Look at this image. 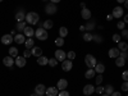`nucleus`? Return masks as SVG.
<instances>
[{"label": "nucleus", "instance_id": "obj_1", "mask_svg": "<svg viewBox=\"0 0 128 96\" xmlns=\"http://www.w3.org/2000/svg\"><path fill=\"white\" fill-rule=\"evenodd\" d=\"M38 20H40V16L36 13V12H30L26 14V22L31 26H35L38 23Z\"/></svg>", "mask_w": 128, "mask_h": 96}, {"label": "nucleus", "instance_id": "obj_2", "mask_svg": "<svg viewBox=\"0 0 128 96\" xmlns=\"http://www.w3.org/2000/svg\"><path fill=\"white\" fill-rule=\"evenodd\" d=\"M35 37L40 41H45L48 40L49 37V34H48V31L44 28V27H38L36 31H35Z\"/></svg>", "mask_w": 128, "mask_h": 96}, {"label": "nucleus", "instance_id": "obj_3", "mask_svg": "<svg viewBox=\"0 0 128 96\" xmlns=\"http://www.w3.org/2000/svg\"><path fill=\"white\" fill-rule=\"evenodd\" d=\"M84 63H86V66L88 68H95V66L98 64V60H96V58L91 54H87L86 56H84Z\"/></svg>", "mask_w": 128, "mask_h": 96}, {"label": "nucleus", "instance_id": "obj_4", "mask_svg": "<svg viewBox=\"0 0 128 96\" xmlns=\"http://www.w3.org/2000/svg\"><path fill=\"white\" fill-rule=\"evenodd\" d=\"M112 16H113V18H122V17L124 16L123 8H122V6H115V8L113 9V12H112Z\"/></svg>", "mask_w": 128, "mask_h": 96}, {"label": "nucleus", "instance_id": "obj_5", "mask_svg": "<svg viewBox=\"0 0 128 96\" xmlns=\"http://www.w3.org/2000/svg\"><path fill=\"white\" fill-rule=\"evenodd\" d=\"M55 59L58 62H64V60L67 59V52L64 51V50H62V49H58L55 51Z\"/></svg>", "mask_w": 128, "mask_h": 96}, {"label": "nucleus", "instance_id": "obj_6", "mask_svg": "<svg viewBox=\"0 0 128 96\" xmlns=\"http://www.w3.org/2000/svg\"><path fill=\"white\" fill-rule=\"evenodd\" d=\"M56 10H58V8H56V5L54 4V3H49L46 6H45V13L46 14H54V13H56Z\"/></svg>", "mask_w": 128, "mask_h": 96}, {"label": "nucleus", "instance_id": "obj_7", "mask_svg": "<svg viewBox=\"0 0 128 96\" xmlns=\"http://www.w3.org/2000/svg\"><path fill=\"white\" fill-rule=\"evenodd\" d=\"M26 63H27V59L24 56H17V58H14V64L17 67H19V68H23L26 66Z\"/></svg>", "mask_w": 128, "mask_h": 96}, {"label": "nucleus", "instance_id": "obj_8", "mask_svg": "<svg viewBox=\"0 0 128 96\" xmlns=\"http://www.w3.org/2000/svg\"><path fill=\"white\" fill-rule=\"evenodd\" d=\"M14 41V36H12L10 34H6L2 37V44L3 45H10Z\"/></svg>", "mask_w": 128, "mask_h": 96}, {"label": "nucleus", "instance_id": "obj_9", "mask_svg": "<svg viewBox=\"0 0 128 96\" xmlns=\"http://www.w3.org/2000/svg\"><path fill=\"white\" fill-rule=\"evenodd\" d=\"M72 67H73V63H72V60L66 59L64 62H62V69H63L64 72H69V70L72 69Z\"/></svg>", "mask_w": 128, "mask_h": 96}, {"label": "nucleus", "instance_id": "obj_10", "mask_svg": "<svg viewBox=\"0 0 128 96\" xmlns=\"http://www.w3.org/2000/svg\"><path fill=\"white\" fill-rule=\"evenodd\" d=\"M3 64H4L5 67H8V68H12V67H13V64H14V58H13V56H10V55L3 58Z\"/></svg>", "mask_w": 128, "mask_h": 96}, {"label": "nucleus", "instance_id": "obj_11", "mask_svg": "<svg viewBox=\"0 0 128 96\" xmlns=\"http://www.w3.org/2000/svg\"><path fill=\"white\" fill-rule=\"evenodd\" d=\"M109 56L112 58V59H116L119 55H120V50L118 49V48H112V49H109Z\"/></svg>", "mask_w": 128, "mask_h": 96}, {"label": "nucleus", "instance_id": "obj_12", "mask_svg": "<svg viewBox=\"0 0 128 96\" xmlns=\"http://www.w3.org/2000/svg\"><path fill=\"white\" fill-rule=\"evenodd\" d=\"M56 87H58V90H59V91H63V90H66V88L68 87V81H67L66 78H60V80L58 81V84H56Z\"/></svg>", "mask_w": 128, "mask_h": 96}, {"label": "nucleus", "instance_id": "obj_13", "mask_svg": "<svg viewBox=\"0 0 128 96\" xmlns=\"http://www.w3.org/2000/svg\"><path fill=\"white\" fill-rule=\"evenodd\" d=\"M94 92H95V86H94V84H86V86L83 87V95L90 96Z\"/></svg>", "mask_w": 128, "mask_h": 96}, {"label": "nucleus", "instance_id": "obj_14", "mask_svg": "<svg viewBox=\"0 0 128 96\" xmlns=\"http://www.w3.org/2000/svg\"><path fill=\"white\" fill-rule=\"evenodd\" d=\"M16 19H17V22H23V20H26V13L23 9H19L16 13Z\"/></svg>", "mask_w": 128, "mask_h": 96}, {"label": "nucleus", "instance_id": "obj_15", "mask_svg": "<svg viewBox=\"0 0 128 96\" xmlns=\"http://www.w3.org/2000/svg\"><path fill=\"white\" fill-rule=\"evenodd\" d=\"M35 92L38 95V96H44L45 92H46V87H45V84H37V86L35 87Z\"/></svg>", "mask_w": 128, "mask_h": 96}, {"label": "nucleus", "instance_id": "obj_16", "mask_svg": "<svg viewBox=\"0 0 128 96\" xmlns=\"http://www.w3.org/2000/svg\"><path fill=\"white\" fill-rule=\"evenodd\" d=\"M81 17H82L84 20H90V18H91V10L87 9V8H82V10H81Z\"/></svg>", "mask_w": 128, "mask_h": 96}, {"label": "nucleus", "instance_id": "obj_17", "mask_svg": "<svg viewBox=\"0 0 128 96\" xmlns=\"http://www.w3.org/2000/svg\"><path fill=\"white\" fill-rule=\"evenodd\" d=\"M58 94H59L58 87H46V92H45L46 96H58Z\"/></svg>", "mask_w": 128, "mask_h": 96}, {"label": "nucleus", "instance_id": "obj_18", "mask_svg": "<svg viewBox=\"0 0 128 96\" xmlns=\"http://www.w3.org/2000/svg\"><path fill=\"white\" fill-rule=\"evenodd\" d=\"M24 41H26V36L23 34H18V35L14 36V42H16V44H18V45L24 44Z\"/></svg>", "mask_w": 128, "mask_h": 96}, {"label": "nucleus", "instance_id": "obj_19", "mask_svg": "<svg viewBox=\"0 0 128 96\" xmlns=\"http://www.w3.org/2000/svg\"><path fill=\"white\" fill-rule=\"evenodd\" d=\"M23 35L26 37H34L35 36V30L34 27H26L24 31H23Z\"/></svg>", "mask_w": 128, "mask_h": 96}, {"label": "nucleus", "instance_id": "obj_20", "mask_svg": "<svg viewBox=\"0 0 128 96\" xmlns=\"http://www.w3.org/2000/svg\"><path fill=\"white\" fill-rule=\"evenodd\" d=\"M31 54L34 55V56H37L38 58V56L42 55V49L38 48V46H34V48L31 49Z\"/></svg>", "mask_w": 128, "mask_h": 96}, {"label": "nucleus", "instance_id": "obj_21", "mask_svg": "<svg viewBox=\"0 0 128 96\" xmlns=\"http://www.w3.org/2000/svg\"><path fill=\"white\" fill-rule=\"evenodd\" d=\"M95 72L99 73V74H102V73L105 72V66H104L102 63H98V64L95 66Z\"/></svg>", "mask_w": 128, "mask_h": 96}, {"label": "nucleus", "instance_id": "obj_22", "mask_svg": "<svg viewBox=\"0 0 128 96\" xmlns=\"http://www.w3.org/2000/svg\"><path fill=\"white\" fill-rule=\"evenodd\" d=\"M37 64H38V66H46V64H49V58H46V56H44V55L38 56Z\"/></svg>", "mask_w": 128, "mask_h": 96}, {"label": "nucleus", "instance_id": "obj_23", "mask_svg": "<svg viewBox=\"0 0 128 96\" xmlns=\"http://www.w3.org/2000/svg\"><path fill=\"white\" fill-rule=\"evenodd\" d=\"M26 20H23V22H17V26H16V28H17V31H19V34H22V32L24 31V28L27 27L26 26Z\"/></svg>", "mask_w": 128, "mask_h": 96}, {"label": "nucleus", "instance_id": "obj_24", "mask_svg": "<svg viewBox=\"0 0 128 96\" xmlns=\"http://www.w3.org/2000/svg\"><path fill=\"white\" fill-rule=\"evenodd\" d=\"M95 69H92V68H90V69H87L86 72H84V78H87V80H91V78H94L95 77Z\"/></svg>", "mask_w": 128, "mask_h": 96}, {"label": "nucleus", "instance_id": "obj_25", "mask_svg": "<svg viewBox=\"0 0 128 96\" xmlns=\"http://www.w3.org/2000/svg\"><path fill=\"white\" fill-rule=\"evenodd\" d=\"M24 46H26V49H32V48L35 46V40L32 38V37L27 38V40L24 41Z\"/></svg>", "mask_w": 128, "mask_h": 96}, {"label": "nucleus", "instance_id": "obj_26", "mask_svg": "<svg viewBox=\"0 0 128 96\" xmlns=\"http://www.w3.org/2000/svg\"><path fill=\"white\" fill-rule=\"evenodd\" d=\"M118 49L120 51H127L128 50V44L126 41H120V42H118Z\"/></svg>", "mask_w": 128, "mask_h": 96}, {"label": "nucleus", "instance_id": "obj_27", "mask_svg": "<svg viewBox=\"0 0 128 96\" xmlns=\"http://www.w3.org/2000/svg\"><path fill=\"white\" fill-rule=\"evenodd\" d=\"M67 35H68V28L67 27H60L59 28V36L63 37V38H66Z\"/></svg>", "mask_w": 128, "mask_h": 96}, {"label": "nucleus", "instance_id": "obj_28", "mask_svg": "<svg viewBox=\"0 0 128 96\" xmlns=\"http://www.w3.org/2000/svg\"><path fill=\"white\" fill-rule=\"evenodd\" d=\"M52 26H54V23H52V20H51V19H48V20H45V22L42 23V27H44L46 31L50 30V28H52Z\"/></svg>", "mask_w": 128, "mask_h": 96}, {"label": "nucleus", "instance_id": "obj_29", "mask_svg": "<svg viewBox=\"0 0 128 96\" xmlns=\"http://www.w3.org/2000/svg\"><path fill=\"white\" fill-rule=\"evenodd\" d=\"M126 64V59H123V58H120V56H118L115 59V66L116 67H123Z\"/></svg>", "mask_w": 128, "mask_h": 96}, {"label": "nucleus", "instance_id": "obj_30", "mask_svg": "<svg viewBox=\"0 0 128 96\" xmlns=\"http://www.w3.org/2000/svg\"><path fill=\"white\" fill-rule=\"evenodd\" d=\"M9 55L13 56V58H17V56H18V49L14 48V46L10 48V49H9Z\"/></svg>", "mask_w": 128, "mask_h": 96}, {"label": "nucleus", "instance_id": "obj_31", "mask_svg": "<svg viewBox=\"0 0 128 96\" xmlns=\"http://www.w3.org/2000/svg\"><path fill=\"white\" fill-rule=\"evenodd\" d=\"M86 42H90V41H92V38H94V35L92 34H90V32H86V34L83 35V37H82Z\"/></svg>", "mask_w": 128, "mask_h": 96}, {"label": "nucleus", "instance_id": "obj_32", "mask_svg": "<svg viewBox=\"0 0 128 96\" xmlns=\"http://www.w3.org/2000/svg\"><path fill=\"white\" fill-rule=\"evenodd\" d=\"M104 88H105V94H106V95H112V94L114 92V87L112 86V84H106Z\"/></svg>", "mask_w": 128, "mask_h": 96}, {"label": "nucleus", "instance_id": "obj_33", "mask_svg": "<svg viewBox=\"0 0 128 96\" xmlns=\"http://www.w3.org/2000/svg\"><path fill=\"white\" fill-rule=\"evenodd\" d=\"M55 45L58 46V48H62L63 45H64V38L63 37H58V38H55Z\"/></svg>", "mask_w": 128, "mask_h": 96}, {"label": "nucleus", "instance_id": "obj_34", "mask_svg": "<svg viewBox=\"0 0 128 96\" xmlns=\"http://www.w3.org/2000/svg\"><path fill=\"white\" fill-rule=\"evenodd\" d=\"M95 26H96V23L94 22V20H90V22H88L86 26H84V28H86L87 31H91V30H94V28H95Z\"/></svg>", "mask_w": 128, "mask_h": 96}, {"label": "nucleus", "instance_id": "obj_35", "mask_svg": "<svg viewBox=\"0 0 128 96\" xmlns=\"http://www.w3.org/2000/svg\"><path fill=\"white\" fill-rule=\"evenodd\" d=\"M49 66H50V67H52V68H55V67L58 66V60H56V59H54V58L49 59Z\"/></svg>", "mask_w": 128, "mask_h": 96}, {"label": "nucleus", "instance_id": "obj_36", "mask_svg": "<svg viewBox=\"0 0 128 96\" xmlns=\"http://www.w3.org/2000/svg\"><path fill=\"white\" fill-rule=\"evenodd\" d=\"M95 42H98V44H101L102 42V37L100 35H94V38H92Z\"/></svg>", "mask_w": 128, "mask_h": 96}, {"label": "nucleus", "instance_id": "obj_37", "mask_svg": "<svg viewBox=\"0 0 128 96\" xmlns=\"http://www.w3.org/2000/svg\"><path fill=\"white\" fill-rule=\"evenodd\" d=\"M74 58H76V52H74V51H69V52H67V59L73 60Z\"/></svg>", "mask_w": 128, "mask_h": 96}, {"label": "nucleus", "instance_id": "obj_38", "mask_svg": "<svg viewBox=\"0 0 128 96\" xmlns=\"http://www.w3.org/2000/svg\"><path fill=\"white\" fill-rule=\"evenodd\" d=\"M102 76H101V74H99V76L98 77H96L95 78V82H96V84H98V86H100V84H101V82H102Z\"/></svg>", "mask_w": 128, "mask_h": 96}, {"label": "nucleus", "instance_id": "obj_39", "mask_svg": "<svg viewBox=\"0 0 128 96\" xmlns=\"http://www.w3.org/2000/svg\"><path fill=\"white\" fill-rule=\"evenodd\" d=\"M95 92H96V94H100V95H101V94H104V92H105V88H104L102 86H98V87L95 88Z\"/></svg>", "mask_w": 128, "mask_h": 96}, {"label": "nucleus", "instance_id": "obj_40", "mask_svg": "<svg viewBox=\"0 0 128 96\" xmlns=\"http://www.w3.org/2000/svg\"><path fill=\"white\" fill-rule=\"evenodd\" d=\"M120 38H122L120 35H116V34L113 35V41H114V42H120Z\"/></svg>", "mask_w": 128, "mask_h": 96}, {"label": "nucleus", "instance_id": "obj_41", "mask_svg": "<svg viewBox=\"0 0 128 96\" xmlns=\"http://www.w3.org/2000/svg\"><path fill=\"white\" fill-rule=\"evenodd\" d=\"M31 55H32V54H31V49H26V50L23 51V56H24L26 59H27V58H30Z\"/></svg>", "mask_w": 128, "mask_h": 96}, {"label": "nucleus", "instance_id": "obj_42", "mask_svg": "<svg viewBox=\"0 0 128 96\" xmlns=\"http://www.w3.org/2000/svg\"><path fill=\"white\" fill-rule=\"evenodd\" d=\"M116 27H118L119 30H124V27H126V23L123 22V20H120V22H118V23H116Z\"/></svg>", "mask_w": 128, "mask_h": 96}, {"label": "nucleus", "instance_id": "obj_43", "mask_svg": "<svg viewBox=\"0 0 128 96\" xmlns=\"http://www.w3.org/2000/svg\"><path fill=\"white\" fill-rule=\"evenodd\" d=\"M123 91H128V81H124L123 83H122V87H120Z\"/></svg>", "mask_w": 128, "mask_h": 96}, {"label": "nucleus", "instance_id": "obj_44", "mask_svg": "<svg viewBox=\"0 0 128 96\" xmlns=\"http://www.w3.org/2000/svg\"><path fill=\"white\" fill-rule=\"evenodd\" d=\"M120 36L122 37H124V38H128V30H122V34H120Z\"/></svg>", "mask_w": 128, "mask_h": 96}, {"label": "nucleus", "instance_id": "obj_45", "mask_svg": "<svg viewBox=\"0 0 128 96\" xmlns=\"http://www.w3.org/2000/svg\"><path fill=\"white\" fill-rule=\"evenodd\" d=\"M58 96H70V95H69V92H68V91H66V90H63V91H59Z\"/></svg>", "mask_w": 128, "mask_h": 96}, {"label": "nucleus", "instance_id": "obj_46", "mask_svg": "<svg viewBox=\"0 0 128 96\" xmlns=\"http://www.w3.org/2000/svg\"><path fill=\"white\" fill-rule=\"evenodd\" d=\"M122 78H123L124 81H128V70H124V72L122 73Z\"/></svg>", "mask_w": 128, "mask_h": 96}, {"label": "nucleus", "instance_id": "obj_47", "mask_svg": "<svg viewBox=\"0 0 128 96\" xmlns=\"http://www.w3.org/2000/svg\"><path fill=\"white\" fill-rule=\"evenodd\" d=\"M120 58H123V59H127L128 58V52L127 51H120V55H119Z\"/></svg>", "mask_w": 128, "mask_h": 96}, {"label": "nucleus", "instance_id": "obj_48", "mask_svg": "<svg viewBox=\"0 0 128 96\" xmlns=\"http://www.w3.org/2000/svg\"><path fill=\"white\" fill-rule=\"evenodd\" d=\"M110 96H122V94H120V92H118V91H114Z\"/></svg>", "mask_w": 128, "mask_h": 96}, {"label": "nucleus", "instance_id": "obj_49", "mask_svg": "<svg viewBox=\"0 0 128 96\" xmlns=\"http://www.w3.org/2000/svg\"><path fill=\"white\" fill-rule=\"evenodd\" d=\"M123 22H124V23H128V14H126V16H124V18H123Z\"/></svg>", "mask_w": 128, "mask_h": 96}, {"label": "nucleus", "instance_id": "obj_50", "mask_svg": "<svg viewBox=\"0 0 128 96\" xmlns=\"http://www.w3.org/2000/svg\"><path fill=\"white\" fill-rule=\"evenodd\" d=\"M112 19H113V16H112V14H109L108 17H106V20H109V22H110Z\"/></svg>", "mask_w": 128, "mask_h": 96}, {"label": "nucleus", "instance_id": "obj_51", "mask_svg": "<svg viewBox=\"0 0 128 96\" xmlns=\"http://www.w3.org/2000/svg\"><path fill=\"white\" fill-rule=\"evenodd\" d=\"M60 0H50V3H54V4H58Z\"/></svg>", "mask_w": 128, "mask_h": 96}, {"label": "nucleus", "instance_id": "obj_52", "mask_svg": "<svg viewBox=\"0 0 128 96\" xmlns=\"http://www.w3.org/2000/svg\"><path fill=\"white\" fill-rule=\"evenodd\" d=\"M84 30H86V28H84V26H81L80 27V31H84Z\"/></svg>", "mask_w": 128, "mask_h": 96}, {"label": "nucleus", "instance_id": "obj_53", "mask_svg": "<svg viewBox=\"0 0 128 96\" xmlns=\"http://www.w3.org/2000/svg\"><path fill=\"white\" fill-rule=\"evenodd\" d=\"M124 4H126V8L128 9V0H126V2H124Z\"/></svg>", "mask_w": 128, "mask_h": 96}, {"label": "nucleus", "instance_id": "obj_54", "mask_svg": "<svg viewBox=\"0 0 128 96\" xmlns=\"http://www.w3.org/2000/svg\"><path fill=\"white\" fill-rule=\"evenodd\" d=\"M116 2H118V3H124L126 0H116Z\"/></svg>", "mask_w": 128, "mask_h": 96}, {"label": "nucleus", "instance_id": "obj_55", "mask_svg": "<svg viewBox=\"0 0 128 96\" xmlns=\"http://www.w3.org/2000/svg\"><path fill=\"white\" fill-rule=\"evenodd\" d=\"M30 96H38V95H37L36 92H34V94H32V95H30Z\"/></svg>", "mask_w": 128, "mask_h": 96}, {"label": "nucleus", "instance_id": "obj_56", "mask_svg": "<svg viewBox=\"0 0 128 96\" xmlns=\"http://www.w3.org/2000/svg\"><path fill=\"white\" fill-rule=\"evenodd\" d=\"M101 96H110V95H106V94L104 92V94H101Z\"/></svg>", "mask_w": 128, "mask_h": 96}, {"label": "nucleus", "instance_id": "obj_57", "mask_svg": "<svg viewBox=\"0 0 128 96\" xmlns=\"http://www.w3.org/2000/svg\"><path fill=\"white\" fill-rule=\"evenodd\" d=\"M42 2H46V0H42Z\"/></svg>", "mask_w": 128, "mask_h": 96}, {"label": "nucleus", "instance_id": "obj_58", "mask_svg": "<svg viewBox=\"0 0 128 96\" xmlns=\"http://www.w3.org/2000/svg\"><path fill=\"white\" fill-rule=\"evenodd\" d=\"M2 2H3V0H0V3H2Z\"/></svg>", "mask_w": 128, "mask_h": 96}, {"label": "nucleus", "instance_id": "obj_59", "mask_svg": "<svg viewBox=\"0 0 128 96\" xmlns=\"http://www.w3.org/2000/svg\"><path fill=\"white\" fill-rule=\"evenodd\" d=\"M126 96H128V95H126Z\"/></svg>", "mask_w": 128, "mask_h": 96}]
</instances>
